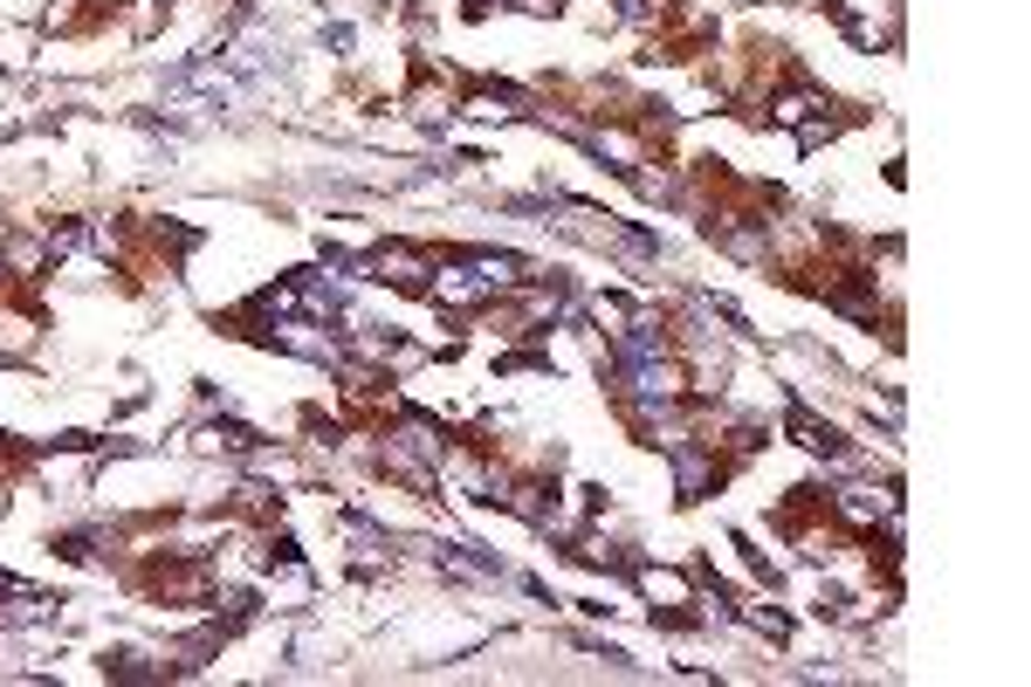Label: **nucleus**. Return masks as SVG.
<instances>
[{"label": "nucleus", "instance_id": "4", "mask_svg": "<svg viewBox=\"0 0 1031 687\" xmlns=\"http://www.w3.org/2000/svg\"><path fill=\"white\" fill-rule=\"evenodd\" d=\"M674 475H681V495H695V488L708 482V461H702L695 447H681V441H674Z\"/></svg>", "mask_w": 1031, "mask_h": 687}, {"label": "nucleus", "instance_id": "3", "mask_svg": "<svg viewBox=\"0 0 1031 687\" xmlns=\"http://www.w3.org/2000/svg\"><path fill=\"white\" fill-rule=\"evenodd\" d=\"M894 509V495L881 488H839V516H853V522H881Z\"/></svg>", "mask_w": 1031, "mask_h": 687}, {"label": "nucleus", "instance_id": "1", "mask_svg": "<svg viewBox=\"0 0 1031 687\" xmlns=\"http://www.w3.org/2000/svg\"><path fill=\"white\" fill-rule=\"evenodd\" d=\"M433 296H441L448 309H475V303H488L495 289L475 275V262H461V268H433Z\"/></svg>", "mask_w": 1031, "mask_h": 687}, {"label": "nucleus", "instance_id": "2", "mask_svg": "<svg viewBox=\"0 0 1031 687\" xmlns=\"http://www.w3.org/2000/svg\"><path fill=\"white\" fill-rule=\"evenodd\" d=\"M269 337L283 344V351H296V358H317V364H337V337H330V330H317V324H296V317H290V324H275Z\"/></svg>", "mask_w": 1031, "mask_h": 687}, {"label": "nucleus", "instance_id": "5", "mask_svg": "<svg viewBox=\"0 0 1031 687\" xmlns=\"http://www.w3.org/2000/svg\"><path fill=\"white\" fill-rule=\"evenodd\" d=\"M379 268L392 275V283H420V275H433V268H420L413 255H406V247H386V255H379Z\"/></svg>", "mask_w": 1031, "mask_h": 687}]
</instances>
